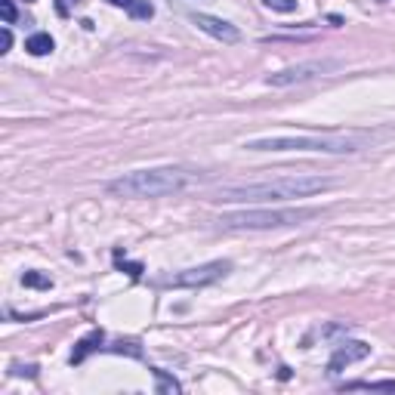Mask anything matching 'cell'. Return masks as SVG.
<instances>
[{
	"instance_id": "6da1fadb",
	"label": "cell",
	"mask_w": 395,
	"mask_h": 395,
	"mask_svg": "<svg viewBox=\"0 0 395 395\" xmlns=\"http://www.w3.org/2000/svg\"><path fill=\"white\" fill-rule=\"evenodd\" d=\"M334 186L324 176H281V180L263 182H238V186H220L213 192V201H238V204H272L290 201V198H309L328 192Z\"/></svg>"
},
{
	"instance_id": "7a4b0ae2",
	"label": "cell",
	"mask_w": 395,
	"mask_h": 395,
	"mask_svg": "<svg viewBox=\"0 0 395 395\" xmlns=\"http://www.w3.org/2000/svg\"><path fill=\"white\" fill-rule=\"evenodd\" d=\"M201 182V173L186 167H151V170H133L118 180L108 182V192L118 198H164L186 192Z\"/></svg>"
},
{
	"instance_id": "3957f363",
	"label": "cell",
	"mask_w": 395,
	"mask_h": 395,
	"mask_svg": "<svg viewBox=\"0 0 395 395\" xmlns=\"http://www.w3.org/2000/svg\"><path fill=\"white\" fill-rule=\"evenodd\" d=\"M241 149L247 151H318V155H355V151L367 149V136H355V133H284V136H259L247 139Z\"/></svg>"
},
{
	"instance_id": "277c9868",
	"label": "cell",
	"mask_w": 395,
	"mask_h": 395,
	"mask_svg": "<svg viewBox=\"0 0 395 395\" xmlns=\"http://www.w3.org/2000/svg\"><path fill=\"white\" fill-rule=\"evenodd\" d=\"M318 207H288V210H238V213L220 216V228L226 232H244V228H284V226H299V222L318 216Z\"/></svg>"
},
{
	"instance_id": "5b68a950",
	"label": "cell",
	"mask_w": 395,
	"mask_h": 395,
	"mask_svg": "<svg viewBox=\"0 0 395 395\" xmlns=\"http://www.w3.org/2000/svg\"><path fill=\"white\" fill-rule=\"evenodd\" d=\"M340 68L337 59H309V62H299V65H288L281 72L269 74L266 84L269 87H290V84H306V81H315V78H328Z\"/></svg>"
},
{
	"instance_id": "8992f818",
	"label": "cell",
	"mask_w": 395,
	"mask_h": 395,
	"mask_svg": "<svg viewBox=\"0 0 395 395\" xmlns=\"http://www.w3.org/2000/svg\"><path fill=\"white\" fill-rule=\"evenodd\" d=\"M228 269H232L228 259H213V263H204V266H195V269L180 272V275L164 278V284H170V288H207V284L226 278Z\"/></svg>"
},
{
	"instance_id": "52a82bcc",
	"label": "cell",
	"mask_w": 395,
	"mask_h": 395,
	"mask_svg": "<svg viewBox=\"0 0 395 395\" xmlns=\"http://www.w3.org/2000/svg\"><path fill=\"white\" fill-rule=\"evenodd\" d=\"M192 22L204 31V34L216 37V41H222V43H238V41H241V31L235 28L232 22L220 19V16H207V12H192Z\"/></svg>"
},
{
	"instance_id": "ba28073f",
	"label": "cell",
	"mask_w": 395,
	"mask_h": 395,
	"mask_svg": "<svg viewBox=\"0 0 395 395\" xmlns=\"http://www.w3.org/2000/svg\"><path fill=\"white\" fill-rule=\"evenodd\" d=\"M367 355H371V346H367V343H361V340L343 343V346H337V349H334V355H330L328 371H330V374H340L343 367L355 365V361H365Z\"/></svg>"
},
{
	"instance_id": "9c48e42d",
	"label": "cell",
	"mask_w": 395,
	"mask_h": 395,
	"mask_svg": "<svg viewBox=\"0 0 395 395\" xmlns=\"http://www.w3.org/2000/svg\"><path fill=\"white\" fill-rule=\"evenodd\" d=\"M53 47H56V41L47 31H37V34H31L28 41H25V50H28L31 56H47V53H53Z\"/></svg>"
},
{
	"instance_id": "30bf717a",
	"label": "cell",
	"mask_w": 395,
	"mask_h": 395,
	"mask_svg": "<svg viewBox=\"0 0 395 395\" xmlns=\"http://www.w3.org/2000/svg\"><path fill=\"white\" fill-rule=\"evenodd\" d=\"M99 343H102V330H93V334L87 337V340H81V343H78V349L72 352V361H74V365H78V361H84L87 355H90L93 349L99 346Z\"/></svg>"
},
{
	"instance_id": "8fae6325",
	"label": "cell",
	"mask_w": 395,
	"mask_h": 395,
	"mask_svg": "<svg viewBox=\"0 0 395 395\" xmlns=\"http://www.w3.org/2000/svg\"><path fill=\"white\" fill-rule=\"evenodd\" d=\"M343 389H386V392H395V380H371V383H346Z\"/></svg>"
},
{
	"instance_id": "7c38bea8",
	"label": "cell",
	"mask_w": 395,
	"mask_h": 395,
	"mask_svg": "<svg viewBox=\"0 0 395 395\" xmlns=\"http://www.w3.org/2000/svg\"><path fill=\"white\" fill-rule=\"evenodd\" d=\"M155 377H158V392H180L182 386L176 383V380H170L164 371H155Z\"/></svg>"
},
{
	"instance_id": "4fadbf2b",
	"label": "cell",
	"mask_w": 395,
	"mask_h": 395,
	"mask_svg": "<svg viewBox=\"0 0 395 395\" xmlns=\"http://www.w3.org/2000/svg\"><path fill=\"white\" fill-rule=\"evenodd\" d=\"M22 281H25V288H50L53 284L47 275H37V272H25Z\"/></svg>"
},
{
	"instance_id": "5bb4252c",
	"label": "cell",
	"mask_w": 395,
	"mask_h": 395,
	"mask_svg": "<svg viewBox=\"0 0 395 395\" xmlns=\"http://www.w3.org/2000/svg\"><path fill=\"white\" fill-rule=\"evenodd\" d=\"M130 12H133V19H151L155 16V6H151L149 0H139V3L130 6Z\"/></svg>"
},
{
	"instance_id": "9a60e30c",
	"label": "cell",
	"mask_w": 395,
	"mask_h": 395,
	"mask_svg": "<svg viewBox=\"0 0 395 395\" xmlns=\"http://www.w3.org/2000/svg\"><path fill=\"white\" fill-rule=\"evenodd\" d=\"M263 6L275 12H297V0H263Z\"/></svg>"
},
{
	"instance_id": "2e32d148",
	"label": "cell",
	"mask_w": 395,
	"mask_h": 395,
	"mask_svg": "<svg viewBox=\"0 0 395 395\" xmlns=\"http://www.w3.org/2000/svg\"><path fill=\"white\" fill-rule=\"evenodd\" d=\"M0 10H3V22L6 25L16 22V6H12V0H0Z\"/></svg>"
},
{
	"instance_id": "e0dca14e",
	"label": "cell",
	"mask_w": 395,
	"mask_h": 395,
	"mask_svg": "<svg viewBox=\"0 0 395 395\" xmlns=\"http://www.w3.org/2000/svg\"><path fill=\"white\" fill-rule=\"evenodd\" d=\"M10 47H12V34H10V25L3 28V50L0 53H10Z\"/></svg>"
},
{
	"instance_id": "ac0fdd59",
	"label": "cell",
	"mask_w": 395,
	"mask_h": 395,
	"mask_svg": "<svg viewBox=\"0 0 395 395\" xmlns=\"http://www.w3.org/2000/svg\"><path fill=\"white\" fill-rule=\"evenodd\" d=\"M74 3H78V0H59V12L62 16H68V10H72Z\"/></svg>"
},
{
	"instance_id": "d6986e66",
	"label": "cell",
	"mask_w": 395,
	"mask_h": 395,
	"mask_svg": "<svg viewBox=\"0 0 395 395\" xmlns=\"http://www.w3.org/2000/svg\"><path fill=\"white\" fill-rule=\"evenodd\" d=\"M108 3H114V6H127V10H130V6L136 3V0H108Z\"/></svg>"
},
{
	"instance_id": "ffe728a7",
	"label": "cell",
	"mask_w": 395,
	"mask_h": 395,
	"mask_svg": "<svg viewBox=\"0 0 395 395\" xmlns=\"http://www.w3.org/2000/svg\"><path fill=\"white\" fill-rule=\"evenodd\" d=\"M25 3H31V0H25Z\"/></svg>"
}]
</instances>
